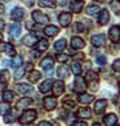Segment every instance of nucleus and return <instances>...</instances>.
Listing matches in <instances>:
<instances>
[{"instance_id": "48", "label": "nucleus", "mask_w": 120, "mask_h": 126, "mask_svg": "<svg viewBox=\"0 0 120 126\" xmlns=\"http://www.w3.org/2000/svg\"><path fill=\"white\" fill-rule=\"evenodd\" d=\"M3 9H4V5H3V4H0V15L3 13Z\"/></svg>"}, {"instance_id": "28", "label": "nucleus", "mask_w": 120, "mask_h": 126, "mask_svg": "<svg viewBox=\"0 0 120 126\" xmlns=\"http://www.w3.org/2000/svg\"><path fill=\"white\" fill-rule=\"evenodd\" d=\"M40 76H42V73L37 72V70H33V72H31L29 76H28L29 82L33 84V82H36V81H39V80H40Z\"/></svg>"}, {"instance_id": "36", "label": "nucleus", "mask_w": 120, "mask_h": 126, "mask_svg": "<svg viewBox=\"0 0 120 126\" xmlns=\"http://www.w3.org/2000/svg\"><path fill=\"white\" fill-rule=\"evenodd\" d=\"M9 110V105L5 104V102H3V104H0V115H5L8 113Z\"/></svg>"}, {"instance_id": "45", "label": "nucleus", "mask_w": 120, "mask_h": 126, "mask_svg": "<svg viewBox=\"0 0 120 126\" xmlns=\"http://www.w3.org/2000/svg\"><path fill=\"white\" fill-rule=\"evenodd\" d=\"M72 126H87V124L83 121H77V122H73V125Z\"/></svg>"}, {"instance_id": "6", "label": "nucleus", "mask_w": 120, "mask_h": 126, "mask_svg": "<svg viewBox=\"0 0 120 126\" xmlns=\"http://www.w3.org/2000/svg\"><path fill=\"white\" fill-rule=\"evenodd\" d=\"M16 90H18L20 94L33 93V88L29 84H18V85H16Z\"/></svg>"}, {"instance_id": "27", "label": "nucleus", "mask_w": 120, "mask_h": 126, "mask_svg": "<svg viewBox=\"0 0 120 126\" xmlns=\"http://www.w3.org/2000/svg\"><path fill=\"white\" fill-rule=\"evenodd\" d=\"M8 81H9V72L5 69L1 70V72H0V82L3 85H5V84H8Z\"/></svg>"}, {"instance_id": "15", "label": "nucleus", "mask_w": 120, "mask_h": 126, "mask_svg": "<svg viewBox=\"0 0 120 126\" xmlns=\"http://www.w3.org/2000/svg\"><path fill=\"white\" fill-rule=\"evenodd\" d=\"M83 5H84L83 0H72V1H71V9L75 13L80 12L81 9H83Z\"/></svg>"}, {"instance_id": "21", "label": "nucleus", "mask_w": 120, "mask_h": 126, "mask_svg": "<svg viewBox=\"0 0 120 126\" xmlns=\"http://www.w3.org/2000/svg\"><path fill=\"white\" fill-rule=\"evenodd\" d=\"M0 50L5 52L7 54H9V56H13V54H15V48H13L11 44H0Z\"/></svg>"}, {"instance_id": "44", "label": "nucleus", "mask_w": 120, "mask_h": 126, "mask_svg": "<svg viewBox=\"0 0 120 126\" xmlns=\"http://www.w3.org/2000/svg\"><path fill=\"white\" fill-rule=\"evenodd\" d=\"M24 72H25L24 69H20V70H18V72L15 73V78H16V80H19V78H22V77L24 76Z\"/></svg>"}, {"instance_id": "23", "label": "nucleus", "mask_w": 120, "mask_h": 126, "mask_svg": "<svg viewBox=\"0 0 120 126\" xmlns=\"http://www.w3.org/2000/svg\"><path fill=\"white\" fill-rule=\"evenodd\" d=\"M77 115L81 118H90L92 115V111H91V109H88V108H81V109H79Z\"/></svg>"}, {"instance_id": "41", "label": "nucleus", "mask_w": 120, "mask_h": 126, "mask_svg": "<svg viewBox=\"0 0 120 126\" xmlns=\"http://www.w3.org/2000/svg\"><path fill=\"white\" fill-rule=\"evenodd\" d=\"M87 78H88V80H95L96 82H97V80H99L97 74H96V73H94V72H90V73H88V76H87Z\"/></svg>"}, {"instance_id": "52", "label": "nucleus", "mask_w": 120, "mask_h": 126, "mask_svg": "<svg viewBox=\"0 0 120 126\" xmlns=\"http://www.w3.org/2000/svg\"><path fill=\"white\" fill-rule=\"evenodd\" d=\"M119 92H120V82H119Z\"/></svg>"}, {"instance_id": "51", "label": "nucleus", "mask_w": 120, "mask_h": 126, "mask_svg": "<svg viewBox=\"0 0 120 126\" xmlns=\"http://www.w3.org/2000/svg\"><path fill=\"white\" fill-rule=\"evenodd\" d=\"M94 126H100V125H99V124H94Z\"/></svg>"}, {"instance_id": "47", "label": "nucleus", "mask_w": 120, "mask_h": 126, "mask_svg": "<svg viewBox=\"0 0 120 126\" xmlns=\"http://www.w3.org/2000/svg\"><path fill=\"white\" fill-rule=\"evenodd\" d=\"M4 25H5V24H4V21H3V20H0V31L4 28Z\"/></svg>"}, {"instance_id": "13", "label": "nucleus", "mask_w": 120, "mask_h": 126, "mask_svg": "<svg viewBox=\"0 0 120 126\" xmlns=\"http://www.w3.org/2000/svg\"><path fill=\"white\" fill-rule=\"evenodd\" d=\"M85 43L83 41V39H80V37H72L71 40V48L73 49H80V48H84Z\"/></svg>"}, {"instance_id": "50", "label": "nucleus", "mask_w": 120, "mask_h": 126, "mask_svg": "<svg viewBox=\"0 0 120 126\" xmlns=\"http://www.w3.org/2000/svg\"><path fill=\"white\" fill-rule=\"evenodd\" d=\"M1 40H3V35L0 33V41H1Z\"/></svg>"}, {"instance_id": "26", "label": "nucleus", "mask_w": 120, "mask_h": 126, "mask_svg": "<svg viewBox=\"0 0 120 126\" xmlns=\"http://www.w3.org/2000/svg\"><path fill=\"white\" fill-rule=\"evenodd\" d=\"M36 49H37V52H44V50H47L48 49V41L47 40H40V41H37L36 44Z\"/></svg>"}, {"instance_id": "30", "label": "nucleus", "mask_w": 120, "mask_h": 126, "mask_svg": "<svg viewBox=\"0 0 120 126\" xmlns=\"http://www.w3.org/2000/svg\"><path fill=\"white\" fill-rule=\"evenodd\" d=\"M71 69H72V73L76 74V76H79V74L81 73V66L79 63H76V61H73V63L71 64Z\"/></svg>"}, {"instance_id": "5", "label": "nucleus", "mask_w": 120, "mask_h": 126, "mask_svg": "<svg viewBox=\"0 0 120 126\" xmlns=\"http://www.w3.org/2000/svg\"><path fill=\"white\" fill-rule=\"evenodd\" d=\"M71 21H72V15H71V13L63 12L59 16V23H60L61 27H68V25L71 24Z\"/></svg>"}, {"instance_id": "25", "label": "nucleus", "mask_w": 120, "mask_h": 126, "mask_svg": "<svg viewBox=\"0 0 120 126\" xmlns=\"http://www.w3.org/2000/svg\"><path fill=\"white\" fill-rule=\"evenodd\" d=\"M79 101H80L81 104H90V102L94 101V96H92V94H84V93H81L80 96H79Z\"/></svg>"}, {"instance_id": "38", "label": "nucleus", "mask_w": 120, "mask_h": 126, "mask_svg": "<svg viewBox=\"0 0 120 126\" xmlns=\"http://www.w3.org/2000/svg\"><path fill=\"white\" fill-rule=\"evenodd\" d=\"M56 59H57L59 63H67L68 59H70V56H68V54H57Z\"/></svg>"}, {"instance_id": "53", "label": "nucleus", "mask_w": 120, "mask_h": 126, "mask_svg": "<svg viewBox=\"0 0 120 126\" xmlns=\"http://www.w3.org/2000/svg\"><path fill=\"white\" fill-rule=\"evenodd\" d=\"M96 1H103V0H96Z\"/></svg>"}, {"instance_id": "3", "label": "nucleus", "mask_w": 120, "mask_h": 126, "mask_svg": "<svg viewBox=\"0 0 120 126\" xmlns=\"http://www.w3.org/2000/svg\"><path fill=\"white\" fill-rule=\"evenodd\" d=\"M32 19L35 20L36 23H39V24H47L49 17H48L47 15H44L43 12L40 11H33L32 12Z\"/></svg>"}, {"instance_id": "49", "label": "nucleus", "mask_w": 120, "mask_h": 126, "mask_svg": "<svg viewBox=\"0 0 120 126\" xmlns=\"http://www.w3.org/2000/svg\"><path fill=\"white\" fill-rule=\"evenodd\" d=\"M66 0H60V1H59V4H61V5H64V4H66Z\"/></svg>"}, {"instance_id": "32", "label": "nucleus", "mask_w": 120, "mask_h": 126, "mask_svg": "<svg viewBox=\"0 0 120 126\" xmlns=\"http://www.w3.org/2000/svg\"><path fill=\"white\" fill-rule=\"evenodd\" d=\"M39 5L44 7V8H53L55 3L52 1V0H39Z\"/></svg>"}, {"instance_id": "46", "label": "nucleus", "mask_w": 120, "mask_h": 126, "mask_svg": "<svg viewBox=\"0 0 120 126\" xmlns=\"http://www.w3.org/2000/svg\"><path fill=\"white\" fill-rule=\"evenodd\" d=\"M37 126H52V124H51V122H48V121H42Z\"/></svg>"}, {"instance_id": "39", "label": "nucleus", "mask_w": 120, "mask_h": 126, "mask_svg": "<svg viewBox=\"0 0 120 126\" xmlns=\"http://www.w3.org/2000/svg\"><path fill=\"white\" fill-rule=\"evenodd\" d=\"M73 31H75V32H83V31H84V25L81 24V23H76V24L73 25Z\"/></svg>"}, {"instance_id": "10", "label": "nucleus", "mask_w": 120, "mask_h": 126, "mask_svg": "<svg viewBox=\"0 0 120 126\" xmlns=\"http://www.w3.org/2000/svg\"><path fill=\"white\" fill-rule=\"evenodd\" d=\"M37 41H39V40H37L36 36L32 35V33L23 37V44H24V45H27V47H33V45H36Z\"/></svg>"}, {"instance_id": "17", "label": "nucleus", "mask_w": 120, "mask_h": 126, "mask_svg": "<svg viewBox=\"0 0 120 126\" xmlns=\"http://www.w3.org/2000/svg\"><path fill=\"white\" fill-rule=\"evenodd\" d=\"M9 33H11V36H13V37H19L20 33H22V27H20V24L15 23V24L9 25Z\"/></svg>"}, {"instance_id": "22", "label": "nucleus", "mask_w": 120, "mask_h": 126, "mask_svg": "<svg viewBox=\"0 0 120 126\" xmlns=\"http://www.w3.org/2000/svg\"><path fill=\"white\" fill-rule=\"evenodd\" d=\"M52 65H53V59L51 56H48V57L42 60V68L43 69H51Z\"/></svg>"}, {"instance_id": "11", "label": "nucleus", "mask_w": 120, "mask_h": 126, "mask_svg": "<svg viewBox=\"0 0 120 126\" xmlns=\"http://www.w3.org/2000/svg\"><path fill=\"white\" fill-rule=\"evenodd\" d=\"M57 105V101L55 97H46L44 98V106H46L47 110H53Z\"/></svg>"}, {"instance_id": "14", "label": "nucleus", "mask_w": 120, "mask_h": 126, "mask_svg": "<svg viewBox=\"0 0 120 126\" xmlns=\"http://www.w3.org/2000/svg\"><path fill=\"white\" fill-rule=\"evenodd\" d=\"M103 122H104L105 126H114L116 122H118V117L115 114H107L104 118H103Z\"/></svg>"}, {"instance_id": "35", "label": "nucleus", "mask_w": 120, "mask_h": 126, "mask_svg": "<svg viewBox=\"0 0 120 126\" xmlns=\"http://www.w3.org/2000/svg\"><path fill=\"white\" fill-rule=\"evenodd\" d=\"M11 65L13 66V68H19V66H22L23 65V59L20 56H16L15 59H13V61L11 63Z\"/></svg>"}, {"instance_id": "42", "label": "nucleus", "mask_w": 120, "mask_h": 126, "mask_svg": "<svg viewBox=\"0 0 120 126\" xmlns=\"http://www.w3.org/2000/svg\"><path fill=\"white\" fill-rule=\"evenodd\" d=\"M96 63H97L99 65H105V57L104 56H99L97 59H96Z\"/></svg>"}, {"instance_id": "12", "label": "nucleus", "mask_w": 120, "mask_h": 126, "mask_svg": "<svg viewBox=\"0 0 120 126\" xmlns=\"http://www.w3.org/2000/svg\"><path fill=\"white\" fill-rule=\"evenodd\" d=\"M109 39L112 40V41H119L120 40V27H112L111 29H109Z\"/></svg>"}, {"instance_id": "34", "label": "nucleus", "mask_w": 120, "mask_h": 126, "mask_svg": "<svg viewBox=\"0 0 120 126\" xmlns=\"http://www.w3.org/2000/svg\"><path fill=\"white\" fill-rule=\"evenodd\" d=\"M66 45H67V43H66V40H64V39L57 40V41L55 43V49H56V50H63L64 48H66Z\"/></svg>"}, {"instance_id": "37", "label": "nucleus", "mask_w": 120, "mask_h": 126, "mask_svg": "<svg viewBox=\"0 0 120 126\" xmlns=\"http://www.w3.org/2000/svg\"><path fill=\"white\" fill-rule=\"evenodd\" d=\"M99 11H100V8H99L97 5H90L87 8V13H88V15H96Z\"/></svg>"}, {"instance_id": "20", "label": "nucleus", "mask_w": 120, "mask_h": 126, "mask_svg": "<svg viewBox=\"0 0 120 126\" xmlns=\"http://www.w3.org/2000/svg\"><path fill=\"white\" fill-rule=\"evenodd\" d=\"M44 33H46L47 36L53 37V36H56L57 33H59V28H57V27H55V25H47L46 29H44Z\"/></svg>"}, {"instance_id": "18", "label": "nucleus", "mask_w": 120, "mask_h": 126, "mask_svg": "<svg viewBox=\"0 0 120 126\" xmlns=\"http://www.w3.org/2000/svg\"><path fill=\"white\" fill-rule=\"evenodd\" d=\"M57 76H59L61 80L68 78L70 77V70H68V68L64 66V65H60L59 68H57Z\"/></svg>"}, {"instance_id": "1", "label": "nucleus", "mask_w": 120, "mask_h": 126, "mask_svg": "<svg viewBox=\"0 0 120 126\" xmlns=\"http://www.w3.org/2000/svg\"><path fill=\"white\" fill-rule=\"evenodd\" d=\"M36 120V111L33 109H29V110H25L20 117V122L22 124H31Z\"/></svg>"}, {"instance_id": "2", "label": "nucleus", "mask_w": 120, "mask_h": 126, "mask_svg": "<svg viewBox=\"0 0 120 126\" xmlns=\"http://www.w3.org/2000/svg\"><path fill=\"white\" fill-rule=\"evenodd\" d=\"M85 88H87V85H85V80L83 77H80V76H76V78H75L73 90L77 92V93H83V92L85 90Z\"/></svg>"}, {"instance_id": "7", "label": "nucleus", "mask_w": 120, "mask_h": 126, "mask_svg": "<svg viewBox=\"0 0 120 126\" xmlns=\"http://www.w3.org/2000/svg\"><path fill=\"white\" fill-rule=\"evenodd\" d=\"M24 17V9L23 8H19V7H16V8L12 9L11 12V19L15 20V21H20Z\"/></svg>"}, {"instance_id": "40", "label": "nucleus", "mask_w": 120, "mask_h": 126, "mask_svg": "<svg viewBox=\"0 0 120 126\" xmlns=\"http://www.w3.org/2000/svg\"><path fill=\"white\" fill-rule=\"evenodd\" d=\"M112 68H114L115 72H120V59L114 61V64H112Z\"/></svg>"}, {"instance_id": "54", "label": "nucleus", "mask_w": 120, "mask_h": 126, "mask_svg": "<svg viewBox=\"0 0 120 126\" xmlns=\"http://www.w3.org/2000/svg\"><path fill=\"white\" fill-rule=\"evenodd\" d=\"M119 126H120V125H119Z\"/></svg>"}, {"instance_id": "19", "label": "nucleus", "mask_w": 120, "mask_h": 126, "mask_svg": "<svg viewBox=\"0 0 120 126\" xmlns=\"http://www.w3.org/2000/svg\"><path fill=\"white\" fill-rule=\"evenodd\" d=\"M105 108H107V101L105 100H97L95 102V111L96 113H101V111H104Z\"/></svg>"}, {"instance_id": "4", "label": "nucleus", "mask_w": 120, "mask_h": 126, "mask_svg": "<svg viewBox=\"0 0 120 126\" xmlns=\"http://www.w3.org/2000/svg\"><path fill=\"white\" fill-rule=\"evenodd\" d=\"M19 117V113H18V109H9L8 113L4 115V121L7 124H11V122L16 121Z\"/></svg>"}, {"instance_id": "9", "label": "nucleus", "mask_w": 120, "mask_h": 126, "mask_svg": "<svg viewBox=\"0 0 120 126\" xmlns=\"http://www.w3.org/2000/svg\"><path fill=\"white\" fill-rule=\"evenodd\" d=\"M92 44H94L95 47H103L105 44V36L101 35V33H99V35H94L91 39Z\"/></svg>"}, {"instance_id": "24", "label": "nucleus", "mask_w": 120, "mask_h": 126, "mask_svg": "<svg viewBox=\"0 0 120 126\" xmlns=\"http://www.w3.org/2000/svg\"><path fill=\"white\" fill-rule=\"evenodd\" d=\"M52 84H53V82H52L51 80H46L43 84H40V88H39L40 92H43V93H47L48 90H51V88H52Z\"/></svg>"}, {"instance_id": "29", "label": "nucleus", "mask_w": 120, "mask_h": 126, "mask_svg": "<svg viewBox=\"0 0 120 126\" xmlns=\"http://www.w3.org/2000/svg\"><path fill=\"white\" fill-rule=\"evenodd\" d=\"M13 97H15V94H13V92H11V90H5L4 93H3V101L5 102H11L12 100H13Z\"/></svg>"}, {"instance_id": "43", "label": "nucleus", "mask_w": 120, "mask_h": 126, "mask_svg": "<svg viewBox=\"0 0 120 126\" xmlns=\"http://www.w3.org/2000/svg\"><path fill=\"white\" fill-rule=\"evenodd\" d=\"M64 105H66V108H68V109H73L75 108V102L73 101L66 100V101H64Z\"/></svg>"}, {"instance_id": "33", "label": "nucleus", "mask_w": 120, "mask_h": 126, "mask_svg": "<svg viewBox=\"0 0 120 126\" xmlns=\"http://www.w3.org/2000/svg\"><path fill=\"white\" fill-rule=\"evenodd\" d=\"M111 8L116 15H120V1L119 0H112L111 1Z\"/></svg>"}, {"instance_id": "31", "label": "nucleus", "mask_w": 120, "mask_h": 126, "mask_svg": "<svg viewBox=\"0 0 120 126\" xmlns=\"http://www.w3.org/2000/svg\"><path fill=\"white\" fill-rule=\"evenodd\" d=\"M31 104H32V100H31L29 97H25V98L19 100L18 106H19V108H25V106H28V105H31Z\"/></svg>"}, {"instance_id": "16", "label": "nucleus", "mask_w": 120, "mask_h": 126, "mask_svg": "<svg viewBox=\"0 0 120 126\" xmlns=\"http://www.w3.org/2000/svg\"><path fill=\"white\" fill-rule=\"evenodd\" d=\"M108 21H109V13L108 11L103 9V11H100V15H99V24L105 25V24H108Z\"/></svg>"}, {"instance_id": "8", "label": "nucleus", "mask_w": 120, "mask_h": 126, "mask_svg": "<svg viewBox=\"0 0 120 126\" xmlns=\"http://www.w3.org/2000/svg\"><path fill=\"white\" fill-rule=\"evenodd\" d=\"M52 89H53V94L55 96H61L64 92V84L63 81L59 80V81H55L52 84Z\"/></svg>"}]
</instances>
